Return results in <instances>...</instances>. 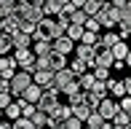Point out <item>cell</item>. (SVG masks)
Instances as JSON below:
<instances>
[{
  "instance_id": "37",
  "label": "cell",
  "mask_w": 131,
  "mask_h": 129,
  "mask_svg": "<svg viewBox=\"0 0 131 129\" xmlns=\"http://www.w3.org/2000/svg\"><path fill=\"white\" fill-rule=\"evenodd\" d=\"M8 14H11V11H8V8H5V5H3V3H0V19H3V16H8Z\"/></svg>"
},
{
  "instance_id": "2",
  "label": "cell",
  "mask_w": 131,
  "mask_h": 129,
  "mask_svg": "<svg viewBox=\"0 0 131 129\" xmlns=\"http://www.w3.org/2000/svg\"><path fill=\"white\" fill-rule=\"evenodd\" d=\"M96 19L102 22L104 30H115L118 22H121V8H118L112 0H104V3H102V11L96 14Z\"/></svg>"
},
{
  "instance_id": "18",
  "label": "cell",
  "mask_w": 131,
  "mask_h": 129,
  "mask_svg": "<svg viewBox=\"0 0 131 129\" xmlns=\"http://www.w3.org/2000/svg\"><path fill=\"white\" fill-rule=\"evenodd\" d=\"M88 67H91V64L83 59V57H78V54H75V57H72V62H70V70H72V73L78 75V78H80L83 73H88Z\"/></svg>"
},
{
  "instance_id": "12",
  "label": "cell",
  "mask_w": 131,
  "mask_h": 129,
  "mask_svg": "<svg viewBox=\"0 0 131 129\" xmlns=\"http://www.w3.org/2000/svg\"><path fill=\"white\" fill-rule=\"evenodd\" d=\"M67 64H70V62H67V54H62V51H56V49L48 54V67L53 70V73L62 70V67H67Z\"/></svg>"
},
{
  "instance_id": "15",
  "label": "cell",
  "mask_w": 131,
  "mask_h": 129,
  "mask_svg": "<svg viewBox=\"0 0 131 129\" xmlns=\"http://www.w3.org/2000/svg\"><path fill=\"white\" fill-rule=\"evenodd\" d=\"M107 89H110V94L112 97H126V81H121V78H107Z\"/></svg>"
},
{
  "instance_id": "28",
  "label": "cell",
  "mask_w": 131,
  "mask_h": 129,
  "mask_svg": "<svg viewBox=\"0 0 131 129\" xmlns=\"http://www.w3.org/2000/svg\"><path fill=\"white\" fill-rule=\"evenodd\" d=\"M14 126H16V129H32L35 121L29 118V116H19V118H14Z\"/></svg>"
},
{
  "instance_id": "9",
  "label": "cell",
  "mask_w": 131,
  "mask_h": 129,
  "mask_svg": "<svg viewBox=\"0 0 131 129\" xmlns=\"http://www.w3.org/2000/svg\"><path fill=\"white\" fill-rule=\"evenodd\" d=\"M75 54H78V57H83V59L91 64V67L96 64V46L83 43V40H80V43H75Z\"/></svg>"
},
{
  "instance_id": "30",
  "label": "cell",
  "mask_w": 131,
  "mask_h": 129,
  "mask_svg": "<svg viewBox=\"0 0 131 129\" xmlns=\"http://www.w3.org/2000/svg\"><path fill=\"white\" fill-rule=\"evenodd\" d=\"M32 121H35V126H48V113L46 110H35V116H32Z\"/></svg>"
},
{
  "instance_id": "35",
  "label": "cell",
  "mask_w": 131,
  "mask_h": 129,
  "mask_svg": "<svg viewBox=\"0 0 131 129\" xmlns=\"http://www.w3.org/2000/svg\"><path fill=\"white\" fill-rule=\"evenodd\" d=\"M86 19H88V14L83 8H75V14H72V22L75 24H86Z\"/></svg>"
},
{
  "instance_id": "14",
  "label": "cell",
  "mask_w": 131,
  "mask_h": 129,
  "mask_svg": "<svg viewBox=\"0 0 131 129\" xmlns=\"http://www.w3.org/2000/svg\"><path fill=\"white\" fill-rule=\"evenodd\" d=\"M32 51L38 57H48L51 51H53V40H46V38H35V43H32Z\"/></svg>"
},
{
  "instance_id": "10",
  "label": "cell",
  "mask_w": 131,
  "mask_h": 129,
  "mask_svg": "<svg viewBox=\"0 0 131 129\" xmlns=\"http://www.w3.org/2000/svg\"><path fill=\"white\" fill-rule=\"evenodd\" d=\"M32 81L35 84H40L43 89H48V86H53V70H48V67H38L32 73Z\"/></svg>"
},
{
  "instance_id": "17",
  "label": "cell",
  "mask_w": 131,
  "mask_h": 129,
  "mask_svg": "<svg viewBox=\"0 0 131 129\" xmlns=\"http://www.w3.org/2000/svg\"><path fill=\"white\" fill-rule=\"evenodd\" d=\"M35 43V35H29V32H16L14 35V49H29V46Z\"/></svg>"
},
{
  "instance_id": "41",
  "label": "cell",
  "mask_w": 131,
  "mask_h": 129,
  "mask_svg": "<svg viewBox=\"0 0 131 129\" xmlns=\"http://www.w3.org/2000/svg\"><path fill=\"white\" fill-rule=\"evenodd\" d=\"M59 3H62V5H70V3H72V0H59Z\"/></svg>"
},
{
  "instance_id": "32",
  "label": "cell",
  "mask_w": 131,
  "mask_h": 129,
  "mask_svg": "<svg viewBox=\"0 0 131 129\" xmlns=\"http://www.w3.org/2000/svg\"><path fill=\"white\" fill-rule=\"evenodd\" d=\"M83 124H86V121H83V118H78V116L72 113V116H70V118H67V121L62 124V126H64V129H80Z\"/></svg>"
},
{
  "instance_id": "38",
  "label": "cell",
  "mask_w": 131,
  "mask_h": 129,
  "mask_svg": "<svg viewBox=\"0 0 131 129\" xmlns=\"http://www.w3.org/2000/svg\"><path fill=\"white\" fill-rule=\"evenodd\" d=\"M86 3H88V0H72V5H75V8H83Z\"/></svg>"
},
{
  "instance_id": "7",
  "label": "cell",
  "mask_w": 131,
  "mask_h": 129,
  "mask_svg": "<svg viewBox=\"0 0 131 129\" xmlns=\"http://www.w3.org/2000/svg\"><path fill=\"white\" fill-rule=\"evenodd\" d=\"M16 73H19V59L11 54H3L0 57V75L3 78H14Z\"/></svg>"
},
{
  "instance_id": "27",
  "label": "cell",
  "mask_w": 131,
  "mask_h": 129,
  "mask_svg": "<svg viewBox=\"0 0 131 129\" xmlns=\"http://www.w3.org/2000/svg\"><path fill=\"white\" fill-rule=\"evenodd\" d=\"M94 84H96V75H94V70H88V73H83L80 75V86H83V89H94Z\"/></svg>"
},
{
  "instance_id": "11",
  "label": "cell",
  "mask_w": 131,
  "mask_h": 129,
  "mask_svg": "<svg viewBox=\"0 0 131 129\" xmlns=\"http://www.w3.org/2000/svg\"><path fill=\"white\" fill-rule=\"evenodd\" d=\"M91 110H94V105L88 102L86 97H83V99H78V102H72V113L78 116V118H83V121H86L88 116H91Z\"/></svg>"
},
{
  "instance_id": "39",
  "label": "cell",
  "mask_w": 131,
  "mask_h": 129,
  "mask_svg": "<svg viewBox=\"0 0 131 129\" xmlns=\"http://www.w3.org/2000/svg\"><path fill=\"white\" fill-rule=\"evenodd\" d=\"M123 81H126V94H131V75H128V78H123Z\"/></svg>"
},
{
  "instance_id": "40",
  "label": "cell",
  "mask_w": 131,
  "mask_h": 129,
  "mask_svg": "<svg viewBox=\"0 0 131 129\" xmlns=\"http://www.w3.org/2000/svg\"><path fill=\"white\" fill-rule=\"evenodd\" d=\"M126 64H128V67H131V51H128V57H126Z\"/></svg>"
},
{
  "instance_id": "26",
  "label": "cell",
  "mask_w": 131,
  "mask_h": 129,
  "mask_svg": "<svg viewBox=\"0 0 131 129\" xmlns=\"http://www.w3.org/2000/svg\"><path fill=\"white\" fill-rule=\"evenodd\" d=\"M102 3H104V0H88V3L83 5V11H86L88 16H96L99 11H102Z\"/></svg>"
},
{
  "instance_id": "19",
  "label": "cell",
  "mask_w": 131,
  "mask_h": 129,
  "mask_svg": "<svg viewBox=\"0 0 131 129\" xmlns=\"http://www.w3.org/2000/svg\"><path fill=\"white\" fill-rule=\"evenodd\" d=\"M40 94H43V86H40V84H35V81H32V84L27 86V91H24L21 97H24V99H29V102H35V105H38Z\"/></svg>"
},
{
  "instance_id": "21",
  "label": "cell",
  "mask_w": 131,
  "mask_h": 129,
  "mask_svg": "<svg viewBox=\"0 0 131 129\" xmlns=\"http://www.w3.org/2000/svg\"><path fill=\"white\" fill-rule=\"evenodd\" d=\"M83 32H86V24H75V22H70V24H67V35L75 40V43L83 38Z\"/></svg>"
},
{
  "instance_id": "6",
  "label": "cell",
  "mask_w": 131,
  "mask_h": 129,
  "mask_svg": "<svg viewBox=\"0 0 131 129\" xmlns=\"http://www.w3.org/2000/svg\"><path fill=\"white\" fill-rule=\"evenodd\" d=\"M70 116H72V105H70V108L67 105H56V108L48 113V126H62Z\"/></svg>"
},
{
  "instance_id": "3",
  "label": "cell",
  "mask_w": 131,
  "mask_h": 129,
  "mask_svg": "<svg viewBox=\"0 0 131 129\" xmlns=\"http://www.w3.org/2000/svg\"><path fill=\"white\" fill-rule=\"evenodd\" d=\"M16 11H19L21 22H35V24H38V22H40V19L46 16L43 5H35V3H24V0H19V5H16Z\"/></svg>"
},
{
  "instance_id": "36",
  "label": "cell",
  "mask_w": 131,
  "mask_h": 129,
  "mask_svg": "<svg viewBox=\"0 0 131 129\" xmlns=\"http://www.w3.org/2000/svg\"><path fill=\"white\" fill-rule=\"evenodd\" d=\"M121 108L126 110V113L131 116V94H126V97H121Z\"/></svg>"
},
{
  "instance_id": "23",
  "label": "cell",
  "mask_w": 131,
  "mask_h": 129,
  "mask_svg": "<svg viewBox=\"0 0 131 129\" xmlns=\"http://www.w3.org/2000/svg\"><path fill=\"white\" fill-rule=\"evenodd\" d=\"M11 49H14V35L0 32V57H3V54H8Z\"/></svg>"
},
{
  "instance_id": "33",
  "label": "cell",
  "mask_w": 131,
  "mask_h": 129,
  "mask_svg": "<svg viewBox=\"0 0 131 129\" xmlns=\"http://www.w3.org/2000/svg\"><path fill=\"white\" fill-rule=\"evenodd\" d=\"M118 32H121L123 38H131V19H121L118 22Z\"/></svg>"
},
{
  "instance_id": "1",
  "label": "cell",
  "mask_w": 131,
  "mask_h": 129,
  "mask_svg": "<svg viewBox=\"0 0 131 129\" xmlns=\"http://www.w3.org/2000/svg\"><path fill=\"white\" fill-rule=\"evenodd\" d=\"M67 32V24H64L59 16H43V19L38 22V32H35V38H46V40H53L59 38V35Z\"/></svg>"
},
{
  "instance_id": "29",
  "label": "cell",
  "mask_w": 131,
  "mask_h": 129,
  "mask_svg": "<svg viewBox=\"0 0 131 129\" xmlns=\"http://www.w3.org/2000/svg\"><path fill=\"white\" fill-rule=\"evenodd\" d=\"M72 14H75V5L70 3V5H64V8L59 11V19H62L64 24H70V22H72Z\"/></svg>"
},
{
  "instance_id": "24",
  "label": "cell",
  "mask_w": 131,
  "mask_h": 129,
  "mask_svg": "<svg viewBox=\"0 0 131 129\" xmlns=\"http://www.w3.org/2000/svg\"><path fill=\"white\" fill-rule=\"evenodd\" d=\"M128 51H131V46H128V43H123V40H118V43L112 46V54H115V59H126Z\"/></svg>"
},
{
  "instance_id": "4",
  "label": "cell",
  "mask_w": 131,
  "mask_h": 129,
  "mask_svg": "<svg viewBox=\"0 0 131 129\" xmlns=\"http://www.w3.org/2000/svg\"><path fill=\"white\" fill-rule=\"evenodd\" d=\"M14 57L19 59L21 70H27V73H35V70H38V54L32 51V46H29V49H14Z\"/></svg>"
},
{
  "instance_id": "5",
  "label": "cell",
  "mask_w": 131,
  "mask_h": 129,
  "mask_svg": "<svg viewBox=\"0 0 131 129\" xmlns=\"http://www.w3.org/2000/svg\"><path fill=\"white\" fill-rule=\"evenodd\" d=\"M29 84H32V73H27V70L19 67V73L11 78V94H14V97H21V94L27 91Z\"/></svg>"
},
{
  "instance_id": "31",
  "label": "cell",
  "mask_w": 131,
  "mask_h": 129,
  "mask_svg": "<svg viewBox=\"0 0 131 129\" xmlns=\"http://www.w3.org/2000/svg\"><path fill=\"white\" fill-rule=\"evenodd\" d=\"M91 70H94V75H96L99 81H107V78H110V70H112V67H104V64H94Z\"/></svg>"
},
{
  "instance_id": "8",
  "label": "cell",
  "mask_w": 131,
  "mask_h": 129,
  "mask_svg": "<svg viewBox=\"0 0 131 129\" xmlns=\"http://www.w3.org/2000/svg\"><path fill=\"white\" fill-rule=\"evenodd\" d=\"M96 110H99V113L104 116L107 121H112V118H115V113H118V110H121V99H118V97H115V99L104 97L102 102H99V108H96Z\"/></svg>"
},
{
  "instance_id": "20",
  "label": "cell",
  "mask_w": 131,
  "mask_h": 129,
  "mask_svg": "<svg viewBox=\"0 0 131 129\" xmlns=\"http://www.w3.org/2000/svg\"><path fill=\"white\" fill-rule=\"evenodd\" d=\"M118 40H123V35H121V32H115V30H107V32L102 35V46H107V49H112Z\"/></svg>"
},
{
  "instance_id": "34",
  "label": "cell",
  "mask_w": 131,
  "mask_h": 129,
  "mask_svg": "<svg viewBox=\"0 0 131 129\" xmlns=\"http://www.w3.org/2000/svg\"><path fill=\"white\" fill-rule=\"evenodd\" d=\"M86 30H91V32H102V22H99L96 16H88V19H86Z\"/></svg>"
},
{
  "instance_id": "16",
  "label": "cell",
  "mask_w": 131,
  "mask_h": 129,
  "mask_svg": "<svg viewBox=\"0 0 131 129\" xmlns=\"http://www.w3.org/2000/svg\"><path fill=\"white\" fill-rule=\"evenodd\" d=\"M21 113H24V97H16L14 102H11L8 108H5V116H8V118L14 121V118H19Z\"/></svg>"
},
{
  "instance_id": "13",
  "label": "cell",
  "mask_w": 131,
  "mask_h": 129,
  "mask_svg": "<svg viewBox=\"0 0 131 129\" xmlns=\"http://www.w3.org/2000/svg\"><path fill=\"white\" fill-rule=\"evenodd\" d=\"M53 49L62 51V54H70V51L75 49V40L70 38L67 32H64V35H59V38H53Z\"/></svg>"
},
{
  "instance_id": "25",
  "label": "cell",
  "mask_w": 131,
  "mask_h": 129,
  "mask_svg": "<svg viewBox=\"0 0 131 129\" xmlns=\"http://www.w3.org/2000/svg\"><path fill=\"white\" fill-rule=\"evenodd\" d=\"M112 124H115V126H131V116L121 108V110L115 113V118H112Z\"/></svg>"
},
{
  "instance_id": "42",
  "label": "cell",
  "mask_w": 131,
  "mask_h": 129,
  "mask_svg": "<svg viewBox=\"0 0 131 129\" xmlns=\"http://www.w3.org/2000/svg\"><path fill=\"white\" fill-rule=\"evenodd\" d=\"M3 113H5V110H3V108H0V118H3Z\"/></svg>"
},
{
  "instance_id": "22",
  "label": "cell",
  "mask_w": 131,
  "mask_h": 129,
  "mask_svg": "<svg viewBox=\"0 0 131 129\" xmlns=\"http://www.w3.org/2000/svg\"><path fill=\"white\" fill-rule=\"evenodd\" d=\"M64 5L59 3V0H46L43 3V11H46V16H59V11H62Z\"/></svg>"
}]
</instances>
